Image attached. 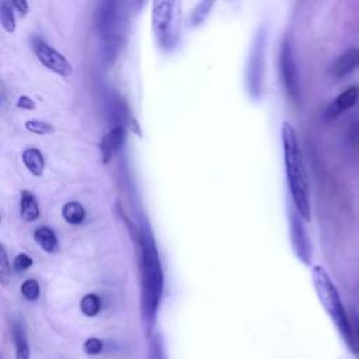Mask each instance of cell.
Instances as JSON below:
<instances>
[{
    "label": "cell",
    "mask_w": 359,
    "mask_h": 359,
    "mask_svg": "<svg viewBox=\"0 0 359 359\" xmlns=\"http://www.w3.org/2000/svg\"><path fill=\"white\" fill-rule=\"evenodd\" d=\"M282 144H283V158L287 175V185L294 203L296 212L302 219L310 220V194L309 181L303 164L302 151L299 147V140L294 128L289 122L282 125Z\"/></svg>",
    "instance_id": "cell-1"
},
{
    "label": "cell",
    "mask_w": 359,
    "mask_h": 359,
    "mask_svg": "<svg viewBox=\"0 0 359 359\" xmlns=\"http://www.w3.org/2000/svg\"><path fill=\"white\" fill-rule=\"evenodd\" d=\"M140 252L142 307L146 321H151L163 292V271L153 234L146 224L140 233Z\"/></svg>",
    "instance_id": "cell-2"
},
{
    "label": "cell",
    "mask_w": 359,
    "mask_h": 359,
    "mask_svg": "<svg viewBox=\"0 0 359 359\" xmlns=\"http://www.w3.org/2000/svg\"><path fill=\"white\" fill-rule=\"evenodd\" d=\"M311 276H313L314 287L317 290V294H318L324 309L334 320L335 325L338 327V330H339L342 338L345 339V342L348 344V346L351 349H353V342H355L353 331H352V327L346 317V313L344 310V304L339 297V293H338L337 287L334 286L330 275L327 273V271L323 266L316 265L311 271Z\"/></svg>",
    "instance_id": "cell-3"
},
{
    "label": "cell",
    "mask_w": 359,
    "mask_h": 359,
    "mask_svg": "<svg viewBox=\"0 0 359 359\" xmlns=\"http://www.w3.org/2000/svg\"><path fill=\"white\" fill-rule=\"evenodd\" d=\"M98 20L97 25L100 29V34L102 35V39L107 42V46L112 49L118 46L121 39V17L116 10V3H102L100 6V10L97 11Z\"/></svg>",
    "instance_id": "cell-4"
},
{
    "label": "cell",
    "mask_w": 359,
    "mask_h": 359,
    "mask_svg": "<svg viewBox=\"0 0 359 359\" xmlns=\"http://www.w3.org/2000/svg\"><path fill=\"white\" fill-rule=\"evenodd\" d=\"M280 72L283 84L289 93V95L294 100L299 97V79H297V69L296 60L293 53V46L289 38H285L280 48Z\"/></svg>",
    "instance_id": "cell-5"
},
{
    "label": "cell",
    "mask_w": 359,
    "mask_h": 359,
    "mask_svg": "<svg viewBox=\"0 0 359 359\" xmlns=\"http://www.w3.org/2000/svg\"><path fill=\"white\" fill-rule=\"evenodd\" d=\"M174 1H165V0H156L153 1V28L156 35L158 36V41L165 45L168 42L170 36V28L174 18Z\"/></svg>",
    "instance_id": "cell-6"
},
{
    "label": "cell",
    "mask_w": 359,
    "mask_h": 359,
    "mask_svg": "<svg viewBox=\"0 0 359 359\" xmlns=\"http://www.w3.org/2000/svg\"><path fill=\"white\" fill-rule=\"evenodd\" d=\"M36 57L42 65H45L48 69H50L55 73H59L65 77H69L72 74V65L70 62L56 49H53L50 45H48L43 41H36L34 45Z\"/></svg>",
    "instance_id": "cell-7"
},
{
    "label": "cell",
    "mask_w": 359,
    "mask_h": 359,
    "mask_svg": "<svg viewBox=\"0 0 359 359\" xmlns=\"http://www.w3.org/2000/svg\"><path fill=\"white\" fill-rule=\"evenodd\" d=\"M290 237L296 255L303 264L309 265L311 261V247L307 233L302 224V217L297 212L290 215Z\"/></svg>",
    "instance_id": "cell-8"
},
{
    "label": "cell",
    "mask_w": 359,
    "mask_h": 359,
    "mask_svg": "<svg viewBox=\"0 0 359 359\" xmlns=\"http://www.w3.org/2000/svg\"><path fill=\"white\" fill-rule=\"evenodd\" d=\"M359 100V86H351L344 90L337 98L327 107L324 115L327 119H334L344 114L345 111L351 109Z\"/></svg>",
    "instance_id": "cell-9"
},
{
    "label": "cell",
    "mask_w": 359,
    "mask_h": 359,
    "mask_svg": "<svg viewBox=\"0 0 359 359\" xmlns=\"http://www.w3.org/2000/svg\"><path fill=\"white\" fill-rule=\"evenodd\" d=\"M125 140V130L122 126H115L102 137L100 143V154L104 163L109 161L116 151L121 149L122 143Z\"/></svg>",
    "instance_id": "cell-10"
},
{
    "label": "cell",
    "mask_w": 359,
    "mask_h": 359,
    "mask_svg": "<svg viewBox=\"0 0 359 359\" xmlns=\"http://www.w3.org/2000/svg\"><path fill=\"white\" fill-rule=\"evenodd\" d=\"M359 66V48H351L344 52L331 66V74L334 77L345 76L353 72Z\"/></svg>",
    "instance_id": "cell-11"
},
{
    "label": "cell",
    "mask_w": 359,
    "mask_h": 359,
    "mask_svg": "<svg viewBox=\"0 0 359 359\" xmlns=\"http://www.w3.org/2000/svg\"><path fill=\"white\" fill-rule=\"evenodd\" d=\"M34 238L39 244V247L42 250H45L46 252L57 251V247H59L57 237H56V234L49 227H45V226L38 227L34 231Z\"/></svg>",
    "instance_id": "cell-12"
},
{
    "label": "cell",
    "mask_w": 359,
    "mask_h": 359,
    "mask_svg": "<svg viewBox=\"0 0 359 359\" xmlns=\"http://www.w3.org/2000/svg\"><path fill=\"white\" fill-rule=\"evenodd\" d=\"M20 212L21 217L27 222H32L38 217L39 215V208L36 203L35 196L29 191H22L21 192V199H20Z\"/></svg>",
    "instance_id": "cell-13"
},
{
    "label": "cell",
    "mask_w": 359,
    "mask_h": 359,
    "mask_svg": "<svg viewBox=\"0 0 359 359\" xmlns=\"http://www.w3.org/2000/svg\"><path fill=\"white\" fill-rule=\"evenodd\" d=\"M258 43L254 45L252 49V56H251V63H250V80H254L257 83V87L259 90V80H261V60H262V50H264V35L257 36Z\"/></svg>",
    "instance_id": "cell-14"
},
{
    "label": "cell",
    "mask_w": 359,
    "mask_h": 359,
    "mask_svg": "<svg viewBox=\"0 0 359 359\" xmlns=\"http://www.w3.org/2000/svg\"><path fill=\"white\" fill-rule=\"evenodd\" d=\"M22 161H24L25 167L29 170V172H32L34 175H41L42 174L43 167H45V161H43L42 153L38 149L29 147V149L24 150Z\"/></svg>",
    "instance_id": "cell-15"
},
{
    "label": "cell",
    "mask_w": 359,
    "mask_h": 359,
    "mask_svg": "<svg viewBox=\"0 0 359 359\" xmlns=\"http://www.w3.org/2000/svg\"><path fill=\"white\" fill-rule=\"evenodd\" d=\"M63 219L70 224H80L86 217V210L81 203L79 202H67L62 208Z\"/></svg>",
    "instance_id": "cell-16"
},
{
    "label": "cell",
    "mask_w": 359,
    "mask_h": 359,
    "mask_svg": "<svg viewBox=\"0 0 359 359\" xmlns=\"http://www.w3.org/2000/svg\"><path fill=\"white\" fill-rule=\"evenodd\" d=\"M13 8L14 7L11 1L8 0L0 1V22L7 32H14L15 29V17H14Z\"/></svg>",
    "instance_id": "cell-17"
},
{
    "label": "cell",
    "mask_w": 359,
    "mask_h": 359,
    "mask_svg": "<svg viewBox=\"0 0 359 359\" xmlns=\"http://www.w3.org/2000/svg\"><path fill=\"white\" fill-rule=\"evenodd\" d=\"M13 335H14L15 348H17V359H28L29 349H28V344H27V339L24 335V330L20 327V324H14Z\"/></svg>",
    "instance_id": "cell-18"
},
{
    "label": "cell",
    "mask_w": 359,
    "mask_h": 359,
    "mask_svg": "<svg viewBox=\"0 0 359 359\" xmlns=\"http://www.w3.org/2000/svg\"><path fill=\"white\" fill-rule=\"evenodd\" d=\"M80 309H81V311H83L86 316L93 317V316H95V314L100 311V309H101V300H100V297H98L97 294H93V293L86 294V296L81 299V302H80Z\"/></svg>",
    "instance_id": "cell-19"
},
{
    "label": "cell",
    "mask_w": 359,
    "mask_h": 359,
    "mask_svg": "<svg viewBox=\"0 0 359 359\" xmlns=\"http://www.w3.org/2000/svg\"><path fill=\"white\" fill-rule=\"evenodd\" d=\"M213 6V1H201L196 4V7L192 10V14H191V21L194 25H198L201 24L205 17L208 15L209 13V8Z\"/></svg>",
    "instance_id": "cell-20"
},
{
    "label": "cell",
    "mask_w": 359,
    "mask_h": 359,
    "mask_svg": "<svg viewBox=\"0 0 359 359\" xmlns=\"http://www.w3.org/2000/svg\"><path fill=\"white\" fill-rule=\"evenodd\" d=\"M25 128L29 130V132H34V133H38V135H46V133H50L53 130L52 125L45 122V121H39V119H29L25 122Z\"/></svg>",
    "instance_id": "cell-21"
},
{
    "label": "cell",
    "mask_w": 359,
    "mask_h": 359,
    "mask_svg": "<svg viewBox=\"0 0 359 359\" xmlns=\"http://www.w3.org/2000/svg\"><path fill=\"white\" fill-rule=\"evenodd\" d=\"M10 275H11V266L8 264L6 248L1 245L0 247V280L3 285H7Z\"/></svg>",
    "instance_id": "cell-22"
},
{
    "label": "cell",
    "mask_w": 359,
    "mask_h": 359,
    "mask_svg": "<svg viewBox=\"0 0 359 359\" xmlns=\"http://www.w3.org/2000/svg\"><path fill=\"white\" fill-rule=\"evenodd\" d=\"M21 293L27 300H36L39 296V286L38 282L34 279H27L21 285Z\"/></svg>",
    "instance_id": "cell-23"
},
{
    "label": "cell",
    "mask_w": 359,
    "mask_h": 359,
    "mask_svg": "<svg viewBox=\"0 0 359 359\" xmlns=\"http://www.w3.org/2000/svg\"><path fill=\"white\" fill-rule=\"evenodd\" d=\"M31 265H32L31 257L27 255V254H24V252L18 254V255L14 258V264H13V266H14V269H15L17 272H22V271L28 269Z\"/></svg>",
    "instance_id": "cell-24"
},
{
    "label": "cell",
    "mask_w": 359,
    "mask_h": 359,
    "mask_svg": "<svg viewBox=\"0 0 359 359\" xmlns=\"http://www.w3.org/2000/svg\"><path fill=\"white\" fill-rule=\"evenodd\" d=\"M101 349H102V342L97 338H90L84 344V351L90 355H97L101 352Z\"/></svg>",
    "instance_id": "cell-25"
},
{
    "label": "cell",
    "mask_w": 359,
    "mask_h": 359,
    "mask_svg": "<svg viewBox=\"0 0 359 359\" xmlns=\"http://www.w3.org/2000/svg\"><path fill=\"white\" fill-rule=\"evenodd\" d=\"M17 107L18 108H27V109H31L35 107V102L27 97V95H21L18 100H17Z\"/></svg>",
    "instance_id": "cell-26"
},
{
    "label": "cell",
    "mask_w": 359,
    "mask_h": 359,
    "mask_svg": "<svg viewBox=\"0 0 359 359\" xmlns=\"http://www.w3.org/2000/svg\"><path fill=\"white\" fill-rule=\"evenodd\" d=\"M13 3V7L21 14V15H25L27 11H28V3L25 0H11Z\"/></svg>",
    "instance_id": "cell-27"
}]
</instances>
